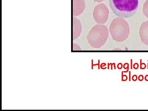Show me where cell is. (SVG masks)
Instances as JSON below:
<instances>
[{"label":"cell","instance_id":"obj_11","mask_svg":"<svg viewBox=\"0 0 148 111\" xmlns=\"http://www.w3.org/2000/svg\"><path fill=\"white\" fill-rule=\"evenodd\" d=\"M138 68H139V64L137 63H135L134 65H133V68L135 69H136V70H137Z\"/></svg>","mask_w":148,"mask_h":111},{"label":"cell","instance_id":"obj_6","mask_svg":"<svg viewBox=\"0 0 148 111\" xmlns=\"http://www.w3.org/2000/svg\"><path fill=\"white\" fill-rule=\"evenodd\" d=\"M139 34L142 42L148 46V21L143 22L141 25Z\"/></svg>","mask_w":148,"mask_h":111},{"label":"cell","instance_id":"obj_4","mask_svg":"<svg viewBox=\"0 0 148 111\" xmlns=\"http://www.w3.org/2000/svg\"><path fill=\"white\" fill-rule=\"evenodd\" d=\"M92 15L97 23L105 24L108 18L109 10L106 5L100 4L95 7Z\"/></svg>","mask_w":148,"mask_h":111},{"label":"cell","instance_id":"obj_16","mask_svg":"<svg viewBox=\"0 0 148 111\" xmlns=\"http://www.w3.org/2000/svg\"><path fill=\"white\" fill-rule=\"evenodd\" d=\"M94 1L97 2H101L103 1L104 0H93Z\"/></svg>","mask_w":148,"mask_h":111},{"label":"cell","instance_id":"obj_10","mask_svg":"<svg viewBox=\"0 0 148 111\" xmlns=\"http://www.w3.org/2000/svg\"><path fill=\"white\" fill-rule=\"evenodd\" d=\"M146 65L145 63H142V64H141V67H140V69H143H143H146Z\"/></svg>","mask_w":148,"mask_h":111},{"label":"cell","instance_id":"obj_8","mask_svg":"<svg viewBox=\"0 0 148 111\" xmlns=\"http://www.w3.org/2000/svg\"><path fill=\"white\" fill-rule=\"evenodd\" d=\"M143 12L144 15L148 18V0H147L144 3L143 5Z\"/></svg>","mask_w":148,"mask_h":111},{"label":"cell","instance_id":"obj_14","mask_svg":"<svg viewBox=\"0 0 148 111\" xmlns=\"http://www.w3.org/2000/svg\"><path fill=\"white\" fill-rule=\"evenodd\" d=\"M127 77L126 76V75H123L122 77V80L123 81H125L127 80Z\"/></svg>","mask_w":148,"mask_h":111},{"label":"cell","instance_id":"obj_1","mask_svg":"<svg viewBox=\"0 0 148 111\" xmlns=\"http://www.w3.org/2000/svg\"><path fill=\"white\" fill-rule=\"evenodd\" d=\"M138 5V0H110L111 9L116 16L121 18H128L134 15Z\"/></svg>","mask_w":148,"mask_h":111},{"label":"cell","instance_id":"obj_7","mask_svg":"<svg viewBox=\"0 0 148 111\" xmlns=\"http://www.w3.org/2000/svg\"><path fill=\"white\" fill-rule=\"evenodd\" d=\"M82 30L81 23L78 18L73 17V40L76 39L81 33Z\"/></svg>","mask_w":148,"mask_h":111},{"label":"cell","instance_id":"obj_9","mask_svg":"<svg viewBox=\"0 0 148 111\" xmlns=\"http://www.w3.org/2000/svg\"><path fill=\"white\" fill-rule=\"evenodd\" d=\"M74 47H75V49H73V50H81L79 46L77 45L73 44Z\"/></svg>","mask_w":148,"mask_h":111},{"label":"cell","instance_id":"obj_13","mask_svg":"<svg viewBox=\"0 0 148 111\" xmlns=\"http://www.w3.org/2000/svg\"><path fill=\"white\" fill-rule=\"evenodd\" d=\"M138 79V77L136 75H134L132 77V80L133 81H136Z\"/></svg>","mask_w":148,"mask_h":111},{"label":"cell","instance_id":"obj_12","mask_svg":"<svg viewBox=\"0 0 148 111\" xmlns=\"http://www.w3.org/2000/svg\"><path fill=\"white\" fill-rule=\"evenodd\" d=\"M143 79H144V76H143V75H140L138 77V80L140 81H143Z\"/></svg>","mask_w":148,"mask_h":111},{"label":"cell","instance_id":"obj_15","mask_svg":"<svg viewBox=\"0 0 148 111\" xmlns=\"http://www.w3.org/2000/svg\"><path fill=\"white\" fill-rule=\"evenodd\" d=\"M122 67L123 65L121 63H119V64H118L117 68L118 69H119V70H121V69L122 68Z\"/></svg>","mask_w":148,"mask_h":111},{"label":"cell","instance_id":"obj_2","mask_svg":"<svg viewBox=\"0 0 148 111\" xmlns=\"http://www.w3.org/2000/svg\"><path fill=\"white\" fill-rule=\"evenodd\" d=\"M109 36V31L106 25H96L88 34L86 39L94 48H100L106 44Z\"/></svg>","mask_w":148,"mask_h":111},{"label":"cell","instance_id":"obj_3","mask_svg":"<svg viewBox=\"0 0 148 111\" xmlns=\"http://www.w3.org/2000/svg\"><path fill=\"white\" fill-rule=\"evenodd\" d=\"M109 30L112 38L118 42L124 41L129 36V24L122 18L114 19L110 25Z\"/></svg>","mask_w":148,"mask_h":111},{"label":"cell","instance_id":"obj_17","mask_svg":"<svg viewBox=\"0 0 148 111\" xmlns=\"http://www.w3.org/2000/svg\"><path fill=\"white\" fill-rule=\"evenodd\" d=\"M145 79L147 81H148V75H147L145 77Z\"/></svg>","mask_w":148,"mask_h":111},{"label":"cell","instance_id":"obj_5","mask_svg":"<svg viewBox=\"0 0 148 111\" xmlns=\"http://www.w3.org/2000/svg\"><path fill=\"white\" fill-rule=\"evenodd\" d=\"M85 8L84 0H73V15L78 16L83 12Z\"/></svg>","mask_w":148,"mask_h":111}]
</instances>
